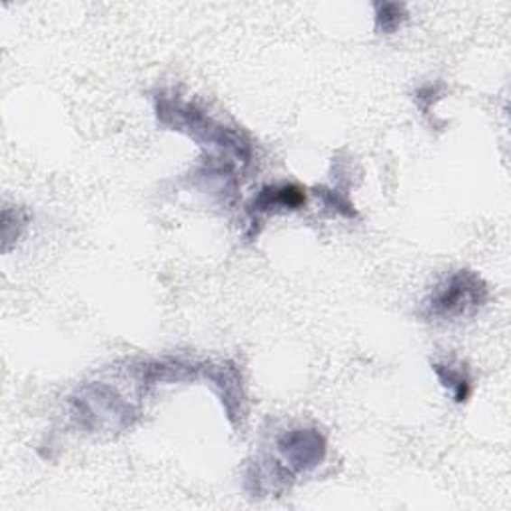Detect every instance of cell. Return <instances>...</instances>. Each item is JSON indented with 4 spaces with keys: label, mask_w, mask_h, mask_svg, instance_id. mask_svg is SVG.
Wrapping results in <instances>:
<instances>
[{
    "label": "cell",
    "mask_w": 511,
    "mask_h": 511,
    "mask_svg": "<svg viewBox=\"0 0 511 511\" xmlns=\"http://www.w3.org/2000/svg\"><path fill=\"white\" fill-rule=\"evenodd\" d=\"M486 298L488 288L481 278L473 272L460 270L432 292L423 308L430 318L453 320L478 311L484 306Z\"/></svg>",
    "instance_id": "1"
},
{
    "label": "cell",
    "mask_w": 511,
    "mask_h": 511,
    "mask_svg": "<svg viewBox=\"0 0 511 511\" xmlns=\"http://www.w3.org/2000/svg\"><path fill=\"white\" fill-rule=\"evenodd\" d=\"M278 446L283 460L298 471L316 468L318 463L324 460V451H326L324 438L316 432H308V430L286 433L280 440Z\"/></svg>",
    "instance_id": "2"
},
{
    "label": "cell",
    "mask_w": 511,
    "mask_h": 511,
    "mask_svg": "<svg viewBox=\"0 0 511 511\" xmlns=\"http://www.w3.org/2000/svg\"><path fill=\"white\" fill-rule=\"evenodd\" d=\"M306 200V196L302 194L300 188L296 186H282V188H266L262 194L254 200V210L256 212H272L283 208V210H294V208L302 206Z\"/></svg>",
    "instance_id": "3"
},
{
    "label": "cell",
    "mask_w": 511,
    "mask_h": 511,
    "mask_svg": "<svg viewBox=\"0 0 511 511\" xmlns=\"http://www.w3.org/2000/svg\"><path fill=\"white\" fill-rule=\"evenodd\" d=\"M433 370L438 374L441 384L448 387L450 394L453 395V400L458 404L466 402L469 395V377L468 374L460 370V367H453L451 364H433Z\"/></svg>",
    "instance_id": "4"
},
{
    "label": "cell",
    "mask_w": 511,
    "mask_h": 511,
    "mask_svg": "<svg viewBox=\"0 0 511 511\" xmlns=\"http://www.w3.org/2000/svg\"><path fill=\"white\" fill-rule=\"evenodd\" d=\"M382 13L377 14V28H382V31L390 33L394 28L402 23V6L397 5H382Z\"/></svg>",
    "instance_id": "5"
}]
</instances>
